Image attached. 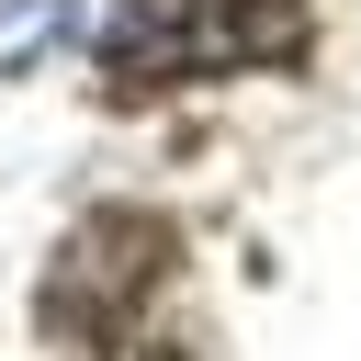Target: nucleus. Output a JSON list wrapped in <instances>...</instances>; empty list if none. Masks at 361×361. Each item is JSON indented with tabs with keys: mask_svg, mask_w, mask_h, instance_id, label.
Masks as SVG:
<instances>
[{
	"mask_svg": "<svg viewBox=\"0 0 361 361\" xmlns=\"http://www.w3.org/2000/svg\"><path fill=\"white\" fill-rule=\"evenodd\" d=\"M293 45H305V0H124L102 34V79L135 102V90H180L248 56H293Z\"/></svg>",
	"mask_w": 361,
	"mask_h": 361,
	"instance_id": "1",
	"label": "nucleus"
}]
</instances>
